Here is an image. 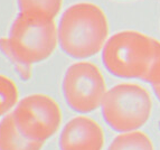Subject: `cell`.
Listing matches in <instances>:
<instances>
[{
    "label": "cell",
    "mask_w": 160,
    "mask_h": 150,
    "mask_svg": "<svg viewBox=\"0 0 160 150\" xmlns=\"http://www.w3.org/2000/svg\"><path fill=\"white\" fill-rule=\"evenodd\" d=\"M58 32L54 18L37 11H20L0 49L16 66L22 78L32 75L30 65L45 61L55 51Z\"/></svg>",
    "instance_id": "cell-1"
},
{
    "label": "cell",
    "mask_w": 160,
    "mask_h": 150,
    "mask_svg": "<svg viewBox=\"0 0 160 150\" xmlns=\"http://www.w3.org/2000/svg\"><path fill=\"white\" fill-rule=\"evenodd\" d=\"M102 61L111 74L160 84V42L136 30H122L108 39Z\"/></svg>",
    "instance_id": "cell-2"
},
{
    "label": "cell",
    "mask_w": 160,
    "mask_h": 150,
    "mask_svg": "<svg viewBox=\"0 0 160 150\" xmlns=\"http://www.w3.org/2000/svg\"><path fill=\"white\" fill-rule=\"evenodd\" d=\"M58 43L63 52L83 59L103 49L109 24L104 11L92 2H76L63 12L59 20Z\"/></svg>",
    "instance_id": "cell-3"
},
{
    "label": "cell",
    "mask_w": 160,
    "mask_h": 150,
    "mask_svg": "<svg viewBox=\"0 0 160 150\" xmlns=\"http://www.w3.org/2000/svg\"><path fill=\"white\" fill-rule=\"evenodd\" d=\"M102 114L118 132L138 131L149 120L152 101L149 92L136 83H120L107 92L102 102Z\"/></svg>",
    "instance_id": "cell-4"
},
{
    "label": "cell",
    "mask_w": 160,
    "mask_h": 150,
    "mask_svg": "<svg viewBox=\"0 0 160 150\" xmlns=\"http://www.w3.org/2000/svg\"><path fill=\"white\" fill-rule=\"evenodd\" d=\"M11 115L25 137L42 143L56 133L62 122V111L56 101L42 93L22 99Z\"/></svg>",
    "instance_id": "cell-5"
},
{
    "label": "cell",
    "mask_w": 160,
    "mask_h": 150,
    "mask_svg": "<svg viewBox=\"0 0 160 150\" xmlns=\"http://www.w3.org/2000/svg\"><path fill=\"white\" fill-rule=\"evenodd\" d=\"M107 85L101 71L90 62H78L66 70L63 80V93L71 109L88 113L102 105Z\"/></svg>",
    "instance_id": "cell-6"
},
{
    "label": "cell",
    "mask_w": 160,
    "mask_h": 150,
    "mask_svg": "<svg viewBox=\"0 0 160 150\" xmlns=\"http://www.w3.org/2000/svg\"><path fill=\"white\" fill-rule=\"evenodd\" d=\"M104 133L93 119L80 115L65 124L59 137L61 150H102Z\"/></svg>",
    "instance_id": "cell-7"
},
{
    "label": "cell",
    "mask_w": 160,
    "mask_h": 150,
    "mask_svg": "<svg viewBox=\"0 0 160 150\" xmlns=\"http://www.w3.org/2000/svg\"><path fill=\"white\" fill-rule=\"evenodd\" d=\"M43 145L25 137L17 128L11 113L0 121V150H40Z\"/></svg>",
    "instance_id": "cell-8"
},
{
    "label": "cell",
    "mask_w": 160,
    "mask_h": 150,
    "mask_svg": "<svg viewBox=\"0 0 160 150\" xmlns=\"http://www.w3.org/2000/svg\"><path fill=\"white\" fill-rule=\"evenodd\" d=\"M108 150H155L151 140L141 131H131L114 138Z\"/></svg>",
    "instance_id": "cell-9"
},
{
    "label": "cell",
    "mask_w": 160,
    "mask_h": 150,
    "mask_svg": "<svg viewBox=\"0 0 160 150\" xmlns=\"http://www.w3.org/2000/svg\"><path fill=\"white\" fill-rule=\"evenodd\" d=\"M18 88L12 80L0 74V117L5 115L18 103Z\"/></svg>",
    "instance_id": "cell-10"
},
{
    "label": "cell",
    "mask_w": 160,
    "mask_h": 150,
    "mask_svg": "<svg viewBox=\"0 0 160 150\" xmlns=\"http://www.w3.org/2000/svg\"><path fill=\"white\" fill-rule=\"evenodd\" d=\"M63 0H18L20 11H37L55 18L62 8Z\"/></svg>",
    "instance_id": "cell-11"
},
{
    "label": "cell",
    "mask_w": 160,
    "mask_h": 150,
    "mask_svg": "<svg viewBox=\"0 0 160 150\" xmlns=\"http://www.w3.org/2000/svg\"><path fill=\"white\" fill-rule=\"evenodd\" d=\"M152 88H153V91H155L156 97H157L158 100L160 101V84L159 85H153Z\"/></svg>",
    "instance_id": "cell-12"
}]
</instances>
